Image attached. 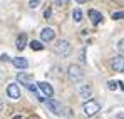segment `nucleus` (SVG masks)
Returning <instances> with one entry per match:
<instances>
[{"mask_svg":"<svg viewBox=\"0 0 124 119\" xmlns=\"http://www.w3.org/2000/svg\"><path fill=\"white\" fill-rule=\"evenodd\" d=\"M15 45L19 50H23L25 45H27V34H19L17 35V40H15Z\"/></svg>","mask_w":124,"mask_h":119,"instance_id":"12","label":"nucleus"},{"mask_svg":"<svg viewBox=\"0 0 124 119\" xmlns=\"http://www.w3.org/2000/svg\"><path fill=\"white\" fill-rule=\"evenodd\" d=\"M17 80L23 84L25 87H29V91H32V92H39V87H37V84L34 82V77L30 76V74H25V72H19L17 74Z\"/></svg>","mask_w":124,"mask_h":119,"instance_id":"1","label":"nucleus"},{"mask_svg":"<svg viewBox=\"0 0 124 119\" xmlns=\"http://www.w3.org/2000/svg\"><path fill=\"white\" fill-rule=\"evenodd\" d=\"M54 37H55L54 29L45 27V29H42V30H40V39L44 40V42H50V40H54Z\"/></svg>","mask_w":124,"mask_h":119,"instance_id":"9","label":"nucleus"},{"mask_svg":"<svg viewBox=\"0 0 124 119\" xmlns=\"http://www.w3.org/2000/svg\"><path fill=\"white\" fill-rule=\"evenodd\" d=\"M12 64L17 69H27L29 67V60L25 59V57H15V59H12Z\"/></svg>","mask_w":124,"mask_h":119,"instance_id":"11","label":"nucleus"},{"mask_svg":"<svg viewBox=\"0 0 124 119\" xmlns=\"http://www.w3.org/2000/svg\"><path fill=\"white\" fill-rule=\"evenodd\" d=\"M72 19L76 20V22H81V20H82V12H81V8H76V10L72 12Z\"/></svg>","mask_w":124,"mask_h":119,"instance_id":"15","label":"nucleus"},{"mask_svg":"<svg viewBox=\"0 0 124 119\" xmlns=\"http://www.w3.org/2000/svg\"><path fill=\"white\" fill-rule=\"evenodd\" d=\"M37 87H39V91H40L45 97H52L54 96V89H52V86L49 82H39Z\"/></svg>","mask_w":124,"mask_h":119,"instance_id":"8","label":"nucleus"},{"mask_svg":"<svg viewBox=\"0 0 124 119\" xmlns=\"http://www.w3.org/2000/svg\"><path fill=\"white\" fill-rule=\"evenodd\" d=\"M39 3H40V0H30V2H29V7H30V8H35Z\"/></svg>","mask_w":124,"mask_h":119,"instance_id":"19","label":"nucleus"},{"mask_svg":"<svg viewBox=\"0 0 124 119\" xmlns=\"http://www.w3.org/2000/svg\"><path fill=\"white\" fill-rule=\"evenodd\" d=\"M82 111L85 116H94V114H97L99 111H101V104L97 102V101L91 99V101H85L82 106Z\"/></svg>","mask_w":124,"mask_h":119,"instance_id":"3","label":"nucleus"},{"mask_svg":"<svg viewBox=\"0 0 124 119\" xmlns=\"http://www.w3.org/2000/svg\"><path fill=\"white\" fill-rule=\"evenodd\" d=\"M2 107H3V102H2V99H0V111H2Z\"/></svg>","mask_w":124,"mask_h":119,"instance_id":"24","label":"nucleus"},{"mask_svg":"<svg viewBox=\"0 0 124 119\" xmlns=\"http://www.w3.org/2000/svg\"><path fill=\"white\" fill-rule=\"evenodd\" d=\"M117 49H119L121 54H124V39H121L119 42H117Z\"/></svg>","mask_w":124,"mask_h":119,"instance_id":"18","label":"nucleus"},{"mask_svg":"<svg viewBox=\"0 0 124 119\" xmlns=\"http://www.w3.org/2000/svg\"><path fill=\"white\" fill-rule=\"evenodd\" d=\"M45 104H47V107L55 114V116H62V106H61V102L59 101H55V99H49L45 101Z\"/></svg>","mask_w":124,"mask_h":119,"instance_id":"5","label":"nucleus"},{"mask_svg":"<svg viewBox=\"0 0 124 119\" xmlns=\"http://www.w3.org/2000/svg\"><path fill=\"white\" fill-rule=\"evenodd\" d=\"M112 19H114V20L124 19V12H114V14H112Z\"/></svg>","mask_w":124,"mask_h":119,"instance_id":"17","label":"nucleus"},{"mask_svg":"<svg viewBox=\"0 0 124 119\" xmlns=\"http://www.w3.org/2000/svg\"><path fill=\"white\" fill-rule=\"evenodd\" d=\"M0 60L7 62V60H8V56H7V54H2V56H0Z\"/></svg>","mask_w":124,"mask_h":119,"instance_id":"21","label":"nucleus"},{"mask_svg":"<svg viewBox=\"0 0 124 119\" xmlns=\"http://www.w3.org/2000/svg\"><path fill=\"white\" fill-rule=\"evenodd\" d=\"M89 19H91V22H92L94 25H99V24L102 22V14L97 12V10H94V8H91V10H89Z\"/></svg>","mask_w":124,"mask_h":119,"instance_id":"10","label":"nucleus"},{"mask_svg":"<svg viewBox=\"0 0 124 119\" xmlns=\"http://www.w3.org/2000/svg\"><path fill=\"white\" fill-rule=\"evenodd\" d=\"M67 2H69V0H55V3H57V5H65Z\"/></svg>","mask_w":124,"mask_h":119,"instance_id":"20","label":"nucleus"},{"mask_svg":"<svg viewBox=\"0 0 124 119\" xmlns=\"http://www.w3.org/2000/svg\"><path fill=\"white\" fill-rule=\"evenodd\" d=\"M67 77L70 82H81L84 77V72L82 69L79 67V65H76V64H72V65H69V69H67Z\"/></svg>","mask_w":124,"mask_h":119,"instance_id":"2","label":"nucleus"},{"mask_svg":"<svg viewBox=\"0 0 124 119\" xmlns=\"http://www.w3.org/2000/svg\"><path fill=\"white\" fill-rule=\"evenodd\" d=\"M111 65H112L114 72H124V57L123 56H114Z\"/></svg>","mask_w":124,"mask_h":119,"instance_id":"7","label":"nucleus"},{"mask_svg":"<svg viewBox=\"0 0 124 119\" xmlns=\"http://www.w3.org/2000/svg\"><path fill=\"white\" fill-rule=\"evenodd\" d=\"M79 92H81V97L82 99H91V96H92V89L89 86H81Z\"/></svg>","mask_w":124,"mask_h":119,"instance_id":"13","label":"nucleus"},{"mask_svg":"<svg viewBox=\"0 0 124 119\" xmlns=\"http://www.w3.org/2000/svg\"><path fill=\"white\" fill-rule=\"evenodd\" d=\"M77 2H85V0H77Z\"/></svg>","mask_w":124,"mask_h":119,"instance_id":"26","label":"nucleus"},{"mask_svg":"<svg viewBox=\"0 0 124 119\" xmlns=\"http://www.w3.org/2000/svg\"><path fill=\"white\" fill-rule=\"evenodd\" d=\"M107 87H109V91H116L119 86H117V82H114V80H109V82H107Z\"/></svg>","mask_w":124,"mask_h":119,"instance_id":"16","label":"nucleus"},{"mask_svg":"<svg viewBox=\"0 0 124 119\" xmlns=\"http://www.w3.org/2000/svg\"><path fill=\"white\" fill-rule=\"evenodd\" d=\"M44 15H45V19H49V17H50V8H47V10H45V14H44Z\"/></svg>","mask_w":124,"mask_h":119,"instance_id":"22","label":"nucleus"},{"mask_svg":"<svg viewBox=\"0 0 124 119\" xmlns=\"http://www.w3.org/2000/svg\"><path fill=\"white\" fill-rule=\"evenodd\" d=\"M7 96L10 97V99H19L20 97V89H19V86L15 84V82H10L8 86H7Z\"/></svg>","mask_w":124,"mask_h":119,"instance_id":"6","label":"nucleus"},{"mask_svg":"<svg viewBox=\"0 0 124 119\" xmlns=\"http://www.w3.org/2000/svg\"><path fill=\"white\" fill-rule=\"evenodd\" d=\"M70 50H72V47H70V44L67 42V40H57V44H55V52L62 56V57H67L69 54H70Z\"/></svg>","mask_w":124,"mask_h":119,"instance_id":"4","label":"nucleus"},{"mask_svg":"<svg viewBox=\"0 0 124 119\" xmlns=\"http://www.w3.org/2000/svg\"><path fill=\"white\" fill-rule=\"evenodd\" d=\"M30 49H32V50H42L44 45H42L39 40H32V42H30Z\"/></svg>","mask_w":124,"mask_h":119,"instance_id":"14","label":"nucleus"},{"mask_svg":"<svg viewBox=\"0 0 124 119\" xmlns=\"http://www.w3.org/2000/svg\"><path fill=\"white\" fill-rule=\"evenodd\" d=\"M117 86H119V87H121V89L124 91V84H123V82H117Z\"/></svg>","mask_w":124,"mask_h":119,"instance_id":"23","label":"nucleus"},{"mask_svg":"<svg viewBox=\"0 0 124 119\" xmlns=\"http://www.w3.org/2000/svg\"><path fill=\"white\" fill-rule=\"evenodd\" d=\"M12 119H22V118H20V116H15V118H12Z\"/></svg>","mask_w":124,"mask_h":119,"instance_id":"25","label":"nucleus"}]
</instances>
